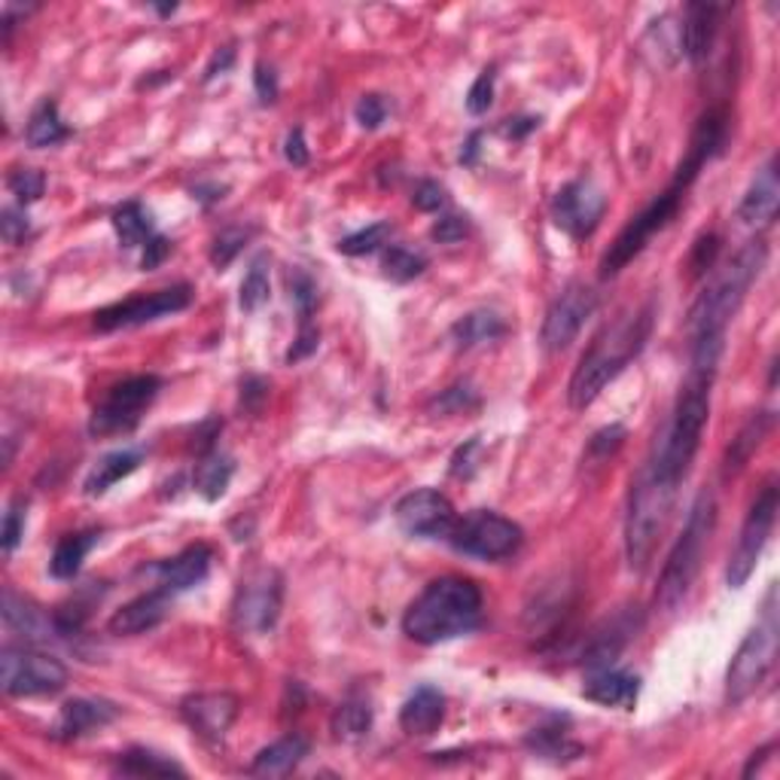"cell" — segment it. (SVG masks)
I'll return each mask as SVG.
<instances>
[{
  "instance_id": "obj_1",
  "label": "cell",
  "mask_w": 780,
  "mask_h": 780,
  "mask_svg": "<svg viewBox=\"0 0 780 780\" xmlns=\"http://www.w3.org/2000/svg\"><path fill=\"white\" fill-rule=\"evenodd\" d=\"M717 367H720L717 360L692 357V367H689L686 384L680 390L674 414L664 424L662 437L656 439L650 458L643 461L668 486L680 488L689 467L696 461L698 446H701V437H704V427H708L710 418V388H713V379H717Z\"/></svg>"
},
{
  "instance_id": "obj_2",
  "label": "cell",
  "mask_w": 780,
  "mask_h": 780,
  "mask_svg": "<svg viewBox=\"0 0 780 780\" xmlns=\"http://www.w3.org/2000/svg\"><path fill=\"white\" fill-rule=\"evenodd\" d=\"M652 320H656V308H652V302H647V306L619 314L613 323H607L594 336V342L589 344V351L582 354L580 367L570 379L568 400L573 409L591 406L610 381L626 372L628 363L650 342Z\"/></svg>"
},
{
  "instance_id": "obj_3",
  "label": "cell",
  "mask_w": 780,
  "mask_h": 780,
  "mask_svg": "<svg viewBox=\"0 0 780 780\" xmlns=\"http://www.w3.org/2000/svg\"><path fill=\"white\" fill-rule=\"evenodd\" d=\"M482 591L463 577H439L402 613V634L414 643L437 647L463 638L482 622Z\"/></svg>"
},
{
  "instance_id": "obj_4",
  "label": "cell",
  "mask_w": 780,
  "mask_h": 780,
  "mask_svg": "<svg viewBox=\"0 0 780 780\" xmlns=\"http://www.w3.org/2000/svg\"><path fill=\"white\" fill-rule=\"evenodd\" d=\"M766 260H769L766 241L762 238L747 241L744 248L734 253L732 262L704 287V293L698 296L692 314H689L692 342H698V339L726 342V327L738 314V308L747 299V290L757 284V278L766 269Z\"/></svg>"
},
{
  "instance_id": "obj_5",
  "label": "cell",
  "mask_w": 780,
  "mask_h": 780,
  "mask_svg": "<svg viewBox=\"0 0 780 780\" xmlns=\"http://www.w3.org/2000/svg\"><path fill=\"white\" fill-rule=\"evenodd\" d=\"M717 531V497L713 491H701L696 497V503L689 509L683 533L677 537L674 549L668 552L662 577H659V589H656V607L662 613H674L677 607L686 601V594L696 582L704 552H708L710 537Z\"/></svg>"
},
{
  "instance_id": "obj_6",
  "label": "cell",
  "mask_w": 780,
  "mask_h": 780,
  "mask_svg": "<svg viewBox=\"0 0 780 780\" xmlns=\"http://www.w3.org/2000/svg\"><path fill=\"white\" fill-rule=\"evenodd\" d=\"M778 582H771L766 598H762L757 626L747 631V638L741 640V647H738V652L732 656V664H729V674H726V701L729 704L747 701L759 686L769 680V674L774 671V662H778Z\"/></svg>"
},
{
  "instance_id": "obj_7",
  "label": "cell",
  "mask_w": 780,
  "mask_h": 780,
  "mask_svg": "<svg viewBox=\"0 0 780 780\" xmlns=\"http://www.w3.org/2000/svg\"><path fill=\"white\" fill-rule=\"evenodd\" d=\"M677 488L668 486L664 479L652 473L650 467H640L631 497H628V519H626V556L631 570H647L650 558L659 546V537L664 533L671 507H674Z\"/></svg>"
},
{
  "instance_id": "obj_8",
  "label": "cell",
  "mask_w": 780,
  "mask_h": 780,
  "mask_svg": "<svg viewBox=\"0 0 780 780\" xmlns=\"http://www.w3.org/2000/svg\"><path fill=\"white\" fill-rule=\"evenodd\" d=\"M686 190L689 187H683V183H677V180H671V187L662 192V196H656V199L643 208V211L631 220V223L616 236V241L610 244V250L603 253L601 260V274L603 278H613V274H619L622 269H626L628 262L638 257L640 250L650 244V238L656 236V232H662L664 226L671 223L677 217V211H680V204H683L686 199Z\"/></svg>"
},
{
  "instance_id": "obj_9",
  "label": "cell",
  "mask_w": 780,
  "mask_h": 780,
  "mask_svg": "<svg viewBox=\"0 0 780 780\" xmlns=\"http://www.w3.org/2000/svg\"><path fill=\"white\" fill-rule=\"evenodd\" d=\"M524 533L512 519L497 516L491 509H476L470 516L454 521V528L449 533V543L461 552V556L482 558V561H503V558L516 556L521 549Z\"/></svg>"
},
{
  "instance_id": "obj_10",
  "label": "cell",
  "mask_w": 780,
  "mask_h": 780,
  "mask_svg": "<svg viewBox=\"0 0 780 780\" xmlns=\"http://www.w3.org/2000/svg\"><path fill=\"white\" fill-rule=\"evenodd\" d=\"M68 683V668L47 652L28 647H3L0 652V686L10 698L56 696Z\"/></svg>"
},
{
  "instance_id": "obj_11",
  "label": "cell",
  "mask_w": 780,
  "mask_h": 780,
  "mask_svg": "<svg viewBox=\"0 0 780 780\" xmlns=\"http://www.w3.org/2000/svg\"><path fill=\"white\" fill-rule=\"evenodd\" d=\"M159 390H162V381L156 376H134V379L113 384L89 418V433L92 437H117V433L134 430L143 412L159 397Z\"/></svg>"
},
{
  "instance_id": "obj_12",
  "label": "cell",
  "mask_w": 780,
  "mask_h": 780,
  "mask_svg": "<svg viewBox=\"0 0 780 780\" xmlns=\"http://www.w3.org/2000/svg\"><path fill=\"white\" fill-rule=\"evenodd\" d=\"M778 486H766L759 491V497L753 500V507L747 512L744 524H741V537L734 546L732 558H729V568H726V582L729 589H744L750 577L757 573V564L766 543H769L771 531H774V519H778Z\"/></svg>"
},
{
  "instance_id": "obj_13",
  "label": "cell",
  "mask_w": 780,
  "mask_h": 780,
  "mask_svg": "<svg viewBox=\"0 0 780 780\" xmlns=\"http://www.w3.org/2000/svg\"><path fill=\"white\" fill-rule=\"evenodd\" d=\"M281 598H284V582L278 570L262 568L250 573L232 603L236 626L248 634H269L281 616Z\"/></svg>"
},
{
  "instance_id": "obj_14",
  "label": "cell",
  "mask_w": 780,
  "mask_h": 780,
  "mask_svg": "<svg viewBox=\"0 0 780 780\" xmlns=\"http://www.w3.org/2000/svg\"><path fill=\"white\" fill-rule=\"evenodd\" d=\"M192 302L190 284H174L168 290H156L150 296H134L117 306L101 308L96 314V330L117 332L129 330V327H141V323H153L168 314H178Z\"/></svg>"
},
{
  "instance_id": "obj_15",
  "label": "cell",
  "mask_w": 780,
  "mask_h": 780,
  "mask_svg": "<svg viewBox=\"0 0 780 780\" xmlns=\"http://www.w3.org/2000/svg\"><path fill=\"white\" fill-rule=\"evenodd\" d=\"M454 521L458 516L451 500L433 488H418L397 503V524L414 540H449Z\"/></svg>"
},
{
  "instance_id": "obj_16",
  "label": "cell",
  "mask_w": 780,
  "mask_h": 780,
  "mask_svg": "<svg viewBox=\"0 0 780 780\" xmlns=\"http://www.w3.org/2000/svg\"><path fill=\"white\" fill-rule=\"evenodd\" d=\"M598 308V293L586 284H570L568 290H561L558 299L549 306L543 318V330H540V342L546 351H564L580 330L586 327V320L594 314Z\"/></svg>"
},
{
  "instance_id": "obj_17",
  "label": "cell",
  "mask_w": 780,
  "mask_h": 780,
  "mask_svg": "<svg viewBox=\"0 0 780 780\" xmlns=\"http://www.w3.org/2000/svg\"><path fill=\"white\" fill-rule=\"evenodd\" d=\"M607 211V196L594 180H570L561 187L552 201V217L556 223L573 238H589Z\"/></svg>"
},
{
  "instance_id": "obj_18",
  "label": "cell",
  "mask_w": 780,
  "mask_h": 780,
  "mask_svg": "<svg viewBox=\"0 0 780 780\" xmlns=\"http://www.w3.org/2000/svg\"><path fill=\"white\" fill-rule=\"evenodd\" d=\"M180 713L201 741L217 744V741H223L226 732L236 722L238 698L232 692H199V696L183 698Z\"/></svg>"
},
{
  "instance_id": "obj_19",
  "label": "cell",
  "mask_w": 780,
  "mask_h": 780,
  "mask_svg": "<svg viewBox=\"0 0 780 780\" xmlns=\"http://www.w3.org/2000/svg\"><path fill=\"white\" fill-rule=\"evenodd\" d=\"M168 610H171V591L159 586L147 594H138L134 601L122 603L117 613L110 616L107 628L119 638H134V634H143V631L159 626Z\"/></svg>"
},
{
  "instance_id": "obj_20",
  "label": "cell",
  "mask_w": 780,
  "mask_h": 780,
  "mask_svg": "<svg viewBox=\"0 0 780 780\" xmlns=\"http://www.w3.org/2000/svg\"><path fill=\"white\" fill-rule=\"evenodd\" d=\"M720 7L717 3H689L680 24V49L692 64H704L717 43L720 31Z\"/></svg>"
},
{
  "instance_id": "obj_21",
  "label": "cell",
  "mask_w": 780,
  "mask_h": 780,
  "mask_svg": "<svg viewBox=\"0 0 780 780\" xmlns=\"http://www.w3.org/2000/svg\"><path fill=\"white\" fill-rule=\"evenodd\" d=\"M211 561H213L211 546L196 543V546H187L180 556L168 558V561H159L153 570H156V577H159V586L171 591V594H178V591H190L208 580V573H211Z\"/></svg>"
},
{
  "instance_id": "obj_22",
  "label": "cell",
  "mask_w": 780,
  "mask_h": 780,
  "mask_svg": "<svg viewBox=\"0 0 780 780\" xmlns=\"http://www.w3.org/2000/svg\"><path fill=\"white\" fill-rule=\"evenodd\" d=\"M119 710L110 701H96V698H73L61 708L59 720L52 726V738L56 741H77L83 734L104 729L110 722L117 720Z\"/></svg>"
},
{
  "instance_id": "obj_23",
  "label": "cell",
  "mask_w": 780,
  "mask_h": 780,
  "mask_svg": "<svg viewBox=\"0 0 780 780\" xmlns=\"http://www.w3.org/2000/svg\"><path fill=\"white\" fill-rule=\"evenodd\" d=\"M778 201H780V178H778V159L771 156L766 166L759 168L757 178L750 183V190L741 199L738 217L747 226H771L778 217Z\"/></svg>"
},
{
  "instance_id": "obj_24",
  "label": "cell",
  "mask_w": 780,
  "mask_h": 780,
  "mask_svg": "<svg viewBox=\"0 0 780 780\" xmlns=\"http://www.w3.org/2000/svg\"><path fill=\"white\" fill-rule=\"evenodd\" d=\"M442 717H446V696L439 689H433V686L414 689L400 708L402 732L414 734V738L437 732L439 726H442Z\"/></svg>"
},
{
  "instance_id": "obj_25",
  "label": "cell",
  "mask_w": 780,
  "mask_h": 780,
  "mask_svg": "<svg viewBox=\"0 0 780 780\" xmlns=\"http://www.w3.org/2000/svg\"><path fill=\"white\" fill-rule=\"evenodd\" d=\"M582 696L601 704V708H634V701L640 696V680L626 671L616 668H598L594 674L582 686Z\"/></svg>"
},
{
  "instance_id": "obj_26",
  "label": "cell",
  "mask_w": 780,
  "mask_h": 780,
  "mask_svg": "<svg viewBox=\"0 0 780 780\" xmlns=\"http://www.w3.org/2000/svg\"><path fill=\"white\" fill-rule=\"evenodd\" d=\"M308 750H311V747H308V741L302 734H284L281 741L262 747L260 753L253 757L250 774H257V778H284V774H290V771L308 757Z\"/></svg>"
},
{
  "instance_id": "obj_27",
  "label": "cell",
  "mask_w": 780,
  "mask_h": 780,
  "mask_svg": "<svg viewBox=\"0 0 780 780\" xmlns=\"http://www.w3.org/2000/svg\"><path fill=\"white\" fill-rule=\"evenodd\" d=\"M143 461L141 449H119L104 454L101 461L92 467V473L86 476V494L89 497H101L104 491L122 482L126 476H131Z\"/></svg>"
},
{
  "instance_id": "obj_28",
  "label": "cell",
  "mask_w": 780,
  "mask_h": 780,
  "mask_svg": "<svg viewBox=\"0 0 780 780\" xmlns=\"http://www.w3.org/2000/svg\"><path fill=\"white\" fill-rule=\"evenodd\" d=\"M3 622L12 631H19L24 640H43L49 638V619L34 601H28L12 589H3Z\"/></svg>"
},
{
  "instance_id": "obj_29",
  "label": "cell",
  "mask_w": 780,
  "mask_h": 780,
  "mask_svg": "<svg viewBox=\"0 0 780 780\" xmlns=\"http://www.w3.org/2000/svg\"><path fill=\"white\" fill-rule=\"evenodd\" d=\"M71 138V129L64 126V119H61L59 113V104L56 101H40V104L34 107V113H31V119H28V129H24V141H28V147H37V150H43V147H56V143L68 141Z\"/></svg>"
},
{
  "instance_id": "obj_30",
  "label": "cell",
  "mask_w": 780,
  "mask_h": 780,
  "mask_svg": "<svg viewBox=\"0 0 780 780\" xmlns=\"http://www.w3.org/2000/svg\"><path fill=\"white\" fill-rule=\"evenodd\" d=\"M98 543L96 531H83V533H68L64 540H59L56 552H52V561H49V573L56 580H73L80 568H83L86 556L92 552V546Z\"/></svg>"
},
{
  "instance_id": "obj_31",
  "label": "cell",
  "mask_w": 780,
  "mask_h": 780,
  "mask_svg": "<svg viewBox=\"0 0 780 780\" xmlns=\"http://www.w3.org/2000/svg\"><path fill=\"white\" fill-rule=\"evenodd\" d=\"M769 427H771L769 412L750 418V424H747L744 430L732 439V446H729V451H726V461H722V479H732V476H738L741 470H744L747 461L753 458V451L759 449L762 437L769 433Z\"/></svg>"
},
{
  "instance_id": "obj_32",
  "label": "cell",
  "mask_w": 780,
  "mask_h": 780,
  "mask_svg": "<svg viewBox=\"0 0 780 780\" xmlns=\"http://www.w3.org/2000/svg\"><path fill=\"white\" fill-rule=\"evenodd\" d=\"M369 729H372V704H369L367 696L344 698L342 704L336 708V713H332V734L339 741L354 744L360 738H367Z\"/></svg>"
},
{
  "instance_id": "obj_33",
  "label": "cell",
  "mask_w": 780,
  "mask_h": 780,
  "mask_svg": "<svg viewBox=\"0 0 780 780\" xmlns=\"http://www.w3.org/2000/svg\"><path fill=\"white\" fill-rule=\"evenodd\" d=\"M507 332V323L494 311H470L451 327V339L458 348H476V344L494 342Z\"/></svg>"
},
{
  "instance_id": "obj_34",
  "label": "cell",
  "mask_w": 780,
  "mask_h": 780,
  "mask_svg": "<svg viewBox=\"0 0 780 780\" xmlns=\"http://www.w3.org/2000/svg\"><path fill=\"white\" fill-rule=\"evenodd\" d=\"M232 473H236L232 458L223 454V451H211V454H204L199 467H196L192 486H196V491H199L204 500H211L213 503V500H220V497L226 494V488L232 482Z\"/></svg>"
},
{
  "instance_id": "obj_35",
  "label": "cell",
  "mask_w": 780,
  "mask_h": 780,
  "mask_svg": "<svg viewBox=\"0 0 780 780\" xmlns=\"http://www.w3.org/2000/svg\"><path fill=\"white\" fill-rule=\"evenodd\" d=\"M117 769L122 771V774H134V778H143V774H156V778H171V774H178V778H183V774H187V769L178 766L171 757L156 753V750H143V747H131L129 753H122Z\"/></svg>"
},
{
  "instance_id": "obj_36",
  "label": "cell",
  "mask_w": 780,
  "mask_h": 780,
  "mask_svg": "<svg viewBox=\"0 0 780 780\" xmlns=\"http://www.w3.org/2000/svg\"><path fill=\"white\" fill-rule=\"evenodd\" d=\"M113 229L122 248H147V241L156 236L150 213L143 211L138 201H129L113 213Z\"/></svg>"
},
{
  "instance_id": "obj_37",
  "label": "cell",
  "mask_w": 780,
  "mask_h": 780,
  "mask_svg": "<svg viewBox=\"0 0 780 780\" xmlns=\"http://www.w3.org/2000/svg\"><path fill=\"white\" fill-rule=\"evenodd\" d=\"M266 299H269V257L260 253L257 260L250 262L248 274L241 281L238 306H241V311H257Z\"/></svg>"
},
{
  "instance_id": "obj_38",
  "label": "cell",
  "mask_w": 780,
  "mask_h": 780,
  "mask_svg": "<svg viewBox=\"0 0 780 780\" xmlns=\"http://www.w3.org/2000/svg\"><path fill=\"white\" fill-rule=\"evenodd\" d=\"M424 269L427 257L412 248L393 244V248H388V253H384V274H388L390 281L406 284V281H414L418 274H424Z\"/></svg>"
},
{
  "instance_id": "obj_39",
  "label": "cell",
  "mask_w": 780,
  "mask_h": 780,
  "mask_svg": "<svg viewBox=\"0 0 780 780\" xmlns=\"http://www.w3.org/2000/svg\"><path fill=\"white\" fill-rule=\"evenodd\" d=\"M390 223H372L367 226V229H360V232H354V236H348L339 241V253H344V257H367V253H376L379 248H384L390 238Z\"/></svg>"
},
{
  "instance_id": "obj_40",
  "label": "cell",
  "mask_w": 780,
  "mask_h": 780,
  "mask_svg": "<svg viewBox=\"0 0 780 780\" xmlns=\"http://www.w3.org/2000/svg\"><path fill=\"white\" fill-rule=\"evenodd\" d=\"M250 236H253V229H248V226H226L223 232L213 238L211 262L217 266V272L236 260L238 253L244 250V244H248Z\"/></svg>"
},
{
  "instance_id": "obj_41",
  "label": "cell",
  "mask_w": 780,
  "mask_h": 780,
  "mask_svg": "<svg viewBox=\"0 0 780 780\" xmlns=\"http://www.w3.org/2000/svg\"><path fill=\"white\" fill-rule=\"evenodd\" d=\"M10 190L22 204H31V201L40 199L43 190H47V178H43L37 168H19V171H12L10 174Z\"/></svg>"
},
{
  "instance_id": "obj_42",
  "label": "cell",
  "mask_w": 780,
  "mask_h": 780,
  "mask_svg": "<svg viewBox=\"0 0 780 780\" xmlns=\"http://www.w3.org/2000/svg\"><path fill=\"white\" fill-rule=\"evenodd\" d=\"M717 253H720V236H701L692 248V257H689V272L692 278H701L704 272H710V266L717 262Z\"/></svg>"
},
{
  "instance_id": "obj_43",
  "label": "cell",
  "mask_w": 780,
  "mask_h": 780,
  "mask_svg": "<svg viewBox=\"0 0 780 780\" xmlns=\"http://www.w3.org/2000/svg\"><path fill=\"white\" fill-rule=\"evenodd\" d=\"M491 101H494V71L488 68V71L479 73L476 83L470 86V92H467V110H470L473 117H482L488 107H491Z\"/></svg>"
},
{
  "instance_id": "obj_44",
  "label": "cell",
  "mask_w": 780,
  "mask_h": 780,
  "mask_svg": "<svg viewBox=\"0 0 780 780\" xmlns=\"http://www.w3.org/2000/svg\"><path fill=\"white\" fill-rule=\"evenodd\" d=\"M293 299L296 308H299V318H302V327H311V311H314V302H318V287H314V281L308 274L296 272Z\"/></svg>"
},
{
  "instance_id": "obj_45",
  "label": "cell",
  "mask_w": 780,
  "mask_h": 780,
  "mask_svg": "<svg viewBox=\"0 0 780 780\" xmlns=\"http://www.w3.org/2000/svg\"><path fill=\"white\" fill-rule=\"evenodd\" d=\"M354 117L357 122L363 126V129H379L381 122L388 119V104H384V98L381 96H363L360 101H357L354 107Z\"/></svg>"
},
{
  "instance_id": "obj_46",
  "label": "cell",
  "mask_w": 780,
  "mask_h": 780,
  "mask_svg": "<svg viewBox=\"0 0 780 780\" xmlns=\"http://www.w3.org/2000/svg\"><path fill=\"white\" fill-rule=\"evenodd\" d=\"M446 201H449V196H446V190L439 187L437 180H421L418 187H414V196H412V204L418 208V211H442L446 208Z\"/></svg>"
},
{
  "instance_id": "obj_47",
  "label": "cell",
  "mask_w": 780,
  "mask_h": 780,
  "mask_svg": "<svg viewBox=\"0 0 780 780\" xmlns=\"http://www.w3.org/2000/svg\"><path fill=\"white\" fill-rule=\"evenodd\" d=\"M22 531H24V509L22 503L16 500V503L7 507V516H3V537H0V543H3V552H7V556H10L12 549L19 546Z\"/></svg>"
},
{
  "instance_id": "obj_48",
  "label": "cell",
  "mask_w": 780,
  "mask_h": 780,
  "mask_svg": "<svg viewBox=\"0 0 780 780\" xmlns=\"http://www.w3.org/2000/svg\"><path fill=\"white\" fill-rule=\"evenodd\" d=\"M622 439H626V430L619 424L613 427H603L601 433H594L589 442V454L591 458H598V461H603V458H610L619 446H622Z\"/></svg>"
},
{
  "instance_id": "obj_49",
  "label": "cell",
  "mask_w": 780,
  "mask_h": 780,
  "mask_svg": "<svg viewBox=\"0 0 780 780\" xmlns=\"http://www.w3.org/2000/svg\"><path fill=\"white\" fill-rule=\"evenodd\" d=\"M433 406L439 412H463V409L476 406V393L467 384H454V388L442 390V397H437Z\"/></svg>"
},
{
  "instance_id": "obj_50",
  "label": "cell",
  "mask_w": 780,
  "mask_h": 780,
  "mask_svg": "<svg viewBox=\"0 0 780 780\" xmlns=\"http://www.w3.org/2000/svg\"><path fill=\"white\" fill-rule=\"evenodd\" d=\"M430 236L437 238L439 244H458V241L467 236V217H458V213L442 217V220H437V226H433V232H430Z\"/></svg>"
},
{
  "instance_id": "obj_51",
  "label": "cell",
  "mask_w": 780,
  "mask_h": 780,
  "mask_svg": "<svg viewBox=\"0 0 780 780\" xmlns=\"http://www.w3.org/2000/svg\"><path fill=\"white\" fill-rule=\"evenodd\" d=\"M0 232H3L7 244H22L24 236H28V217L22 211H16V208H7L3 220H0Z\"/></svg>"
},
{
  "instance_id": "obj_52",
  "label": "cell",
  "mask_w": 780,
  "mask_h": 780,
  "mask_svg": "<svg viewBox=\"0 0 780 780\" xmlns=\"http://www.w3.org/2000/svg\"><path fill=\"white\" fill-rule=\"evenodd\" d=\"M284 156H287V162H290V166H296V168L308 166L306 131H302V129H293V131H290V134H287Z\"/></svg>"
},
{
  "instance_id": "obj_53",
  "label": "cell",
  "mask_w": 780,
  "mask_h": 780,
  "mask_svg": "<svg viewBox=\"0 0 780 780\" xmlns=\"http://www.w3.org/2000/svg\"><path fill=\"white\" fill-rule=\"evenodd\" d=\"M253 80H257V96H260L262 104H272L274 98H278V77H274L272 68H266V64H257V73H253Z\"/></svg>"
},
{
  "instance_id": "obj_54",
  "label": "cell",
  "mask_w": 780,
  "mask_h": 780,
  "mask_svg": "<svg viewBox=\"0 0 780 780\" xmlns=\"http://www.w3.org/2000/svg\"><path fill=\"white\" fill-rule=\"evenodd\" d=\"M168 250H171V244H168L166 238L162 236L150 238V241H147V248H143V260H141L143 269H156V266L168 257Z\"/></svg>"
},
{
  "instance_id": "obj_55",
  "label": "cell",
  "mask_w": 780,
  "mask_h": 780,
  "mask_svg": "<svg viewBox=\"0 0 780 780\" xmlns=\"http://www.w3.org/2000/svg\"><path fill=\"white\" fill-rule=\"evenodd\" d=\"M533 129H537V119H507L503 134H507V138H524V134Z\"/></svg>"
},
{
  "instance_id": "obj_56",
  "label": "cell",
  "mask_w": 780,
  "mask_h": 780,
  "mask_svg": "<svg viewBox=\"0 0 780 780\" xmlns=\"http://www.w3.org/2000/svg\"><path fill=\"white\" fill-rule=\"evenodd\" d=\"M771 753H774V744H766V747H762V750H759V753H753V759L747 762L744 778H753V774H757V771H759V766H762V762H766V759H769Z\"/></svg>"
},
{
  "instance_id": "obj_57",
  "label": "cell",
  "mask_w": 780,
  "mask_h": 780,
  "mask_svg": "<svg viewBox=\"0 0 780 780\" xmlns=\"http://www.w3.org/2000/svg\"><path fill=\"white\" fill-rule=\"evenodd\" d=\"M229 64H232V49L226 47L223 49V59H220V52H217V56H213V61H211V68H208V73H204V77L211 80V77H217V71H226Z\"/></svg>"
}]
</instances>
